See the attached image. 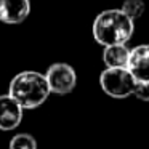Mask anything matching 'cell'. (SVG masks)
<instances>
[{
    "mask_svg": "<svg viewBox=\"0 0 149 149\" xmlns=\"http://www.w3.org/2000/svg\"><path fill=\"white\" fill-rule=\"evenodd\" d=\"M127 69L136 82H149V45L143 43L130 52Z\"/></svg>",
    "mask_w": 149,
    "mask_h": 149,
    "instance_id": "cell-6",
    "label": "cell"
},
{
    "mask_svg": "<svg viewBox=\"0 0 149 149\" xmlns=\"http://www.w3.org/2000/svg\"><path fill=\"white\" fill-rule=\"evenodd\" d=\"M8 149H37V141L29 133H18L10 139Z\"/></svg>",
    "mask_w": 149,
    "mask_h": 149,
    "instance_id": "cell-9",
    "label": "cell"
},
{
    "mask_svg": "<svg viewBox=\"0 0 149 149\" xmlns=\"http://www.w3.org/2000/svg\"><path fill=\"white\" fill-rule=\"evenodd\" d=\"M47 82L52 93L68 95L77 85V74L74 68L68 63H55L45 72Z\"/></svg>",
    "mask_w": 149,
    "mask_h": 149,
    "instance_id": "cell-4",
    "label": "cell"
},
{
    "mask_svg": "<svg viewBox=\"0 0 149 149\" xmlns=\"http://www.w3.org/2000/svg\"><path fill=\"white\" fill-rule=\"evenodd\" d=\"M100 85L107 96L123 100L133 95L136 80L127 68H106L100 75Z\"/></svg>",
    "mask_w": 149,
    "mask_h": 149,
    "instance_id": "cell-3",
    "label": "cell"
},
{
    "mask_svg": "<svg viewBox=\"0 0 149 149\" xmlns=\"http://www.w3.org/2000/svg\"><path fill=\"white\" fill-rule=\"evenodd\" d=\"M144 8H146V5H144L143 0H125L122 3V7H120V10H122L130 19L135 21V19H138V18L143 16Z\"/></svg>",
    "mask_w": 149,
    "mask_h": 149,
    "instance_id": "cell-10",
    "label": "cell"
},
{
    "mask_svg": "<svg viewBox=\"0 0 149 149\" xmlns=\"http://www.w3.org/2000/svg\"><path fill=\"white\" fill-rule=\"evenodd\" d=\"M29 0H0V21L7 24H19L29 16Z\"/></svg>",
    "mask_w": 149,
    "mask_h": 149,
    "instance_id": "cell-7",
    "label": "cell"
},
{
    "mask_svg": "<svg viewBox=\"0 0 149 149\" xmlns=\"http://www.w3.org/2000/svg\"><path fill=\"white\" fill-rule=\"evenodd\" d=\"M132 50L127 45H111L104 47L103 61L106 68H127Z\"/></svg>",
    "mask_w": 149,
    "mask_h": 149,
    "instance_id": "cell-8",
    "label": "cell"
},
{
    "mask_svg": "<svg viewBox=\"0 0 149 149\" xmlns=\"http://www.w3.org/2000/svg\"><path fill=\"white\" fill-rule=\"evenodd\" d=\"M135 32V21L120 8L104 10L93 21V37L100 45H125Z\"/></svg>",
    "mask_w": 149,
    "mask_h": 149,
    "instance_id": "cell-1",
    "label": "cell"
},
{
    "mask_svg": "<svg viewBox=\"0 0 149 149\" xmlns=\"http://www.w3.org/2000/svg\"><path fill=\"white\" fill-rule=\"evenodd\" d=\"M133 95L141 101H149V82H136Z\"/></svg>",
    "mask_w": 149,
    "mask_h": 149,
    "instance_id": "cell-11",
    "label": "cell"
},
{
    "mask_svg": "<svg viewBox=\"0 0 149 149\" xmlns=\"http://www.w3.org/2000/svg\"><path fill=\"white\" fill-rule=\"evenodd\" d=\"M24 109L8 93L0 95V130H15L23 120Z\"/></svg>",
    "mask_w": 149,
    "mask_h": 149,
    "instance_id": "cell-5",
    "label": "cell"
},
{
    "mask_svg": "<svg viewBox=\"0 0 149 149\" xmlns=\"http://www.w3.org/2000/svg\"><path fill=\"white\" fill-rule=\"evenodd\" d=\"M50 87L45 74L37 71H23L10 82L8 95L19 103L23 109H36L50 96Z\"/></svg>",
    "mask_w": 149,
    "mask_h": 149,
    "instance_id": "cell-2",
    "label": "cell"
}]
</instances>
